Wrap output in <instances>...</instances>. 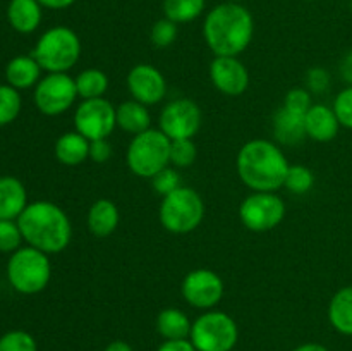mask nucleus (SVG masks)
Returning <instances> with one entry per match:
<instances>
[{
  "label": "nucleus",
  "instance_id": "1",
  "mask_svg": "<svg viewBox=\"0 0 352 351\" xmlns=\"http://www.w3.org/2000/svg\"><path fill=\"white\" fill-rule=\"evenodd\" d=\"M253 36L254 19L243 3H219L205 16L203 38L215 57H239Z\"/></svg>",
  "mask_w": 352,
  "mask_h": 351
},
{
  "label": "nucleus",
  "instance_id": "2",
  "mask_svg": "<svg viewBox=\"0 0 352 351\" xmlns=\"http://www.w3.org/2000/svg\"><path fill=\"white\" fill-rule=\"evenodd\" d=\"M289 160L284 150L270 140H250L236 158L237 176L251 191H278L284 188Z\"/></svg>",
  "mask_w": 352,
  "mask_h": 351
},
{
  "label": "nucleus",
  "instance_id": "3",
  "mask_svg": "<svg viewBox=\"0 0 352 351\" xmlns=\"http://www.w3.org/2000/svg\"><path fill=\"white\" fill-rule=\"evenodd\" d=\"M17 224L24 241L47 255L60 253L72 240V224L69 215L57 203L47 200L28 203Z\"/></svg>",
  "mask_w": 352,
  "mask_h": 351
},
{
  "label": "nucleus",
  "instance_id": "4",
  "mask_svg": "<svg viewBox=\"0 0 352 351\" xmlns=\"http://www.w3.org/2000/svg\"><path fill=\"white\" fill-rule=\"evenodd\" d=\"M81 38L67 26L45 31L34 45L33 57L47 72H69L81 58Z\"/></svg>",
  "mask_w": 352,
  "mask_h": 351
},
{
  "label": "nucleus",
  "instance_id": "5",
  "mask_svg": "<svg viewBox=\"0 0 352 351\" xmlns=\"http://www.w3.org/2000/svg\"><path fill=\"white\" fill-rule=\"evenodd\" d=\"M170 143L167 134L157 127L133 136L127 145L126 162L134 176L151 179L155 174L170 165Z\"/></svg>",
  "mask_w": 352,
  "mask_h": 351
},
{
  "label": "nucleus",
  "instance_id": "6",
  "mask_svg": "<svg viewBox=\"0 0 352 351\" xmlns=\"http://www.w3.org/2000/svg\"><path fill=\"white\" fill-rule=\"evenodd\" d=\"M158 217L164 229L170 234H189L205 219V202L196 189L181 186L162 198Z\"/></svg>",
  "mask_w": 352,
  "mask_h": 351
},
{
  "label": "nucleus",
  "instance_id": "7",
  "mask_svg": "<svg viewBox=\"0 0 352 351\" xmlns=\"http://www.w3.org/2000/svg\"><path fill=\"white\" fill-rule=\"evenodd\" d=\"M7 279L21 295L41 292L52 279L50 258L30 244L19 248L7 262Z\"/></svg>",
  "mask_w": 352,
  "mask_h": 351
},
{
  "label": "nucleus",
  "instance_id": "8",
  "mask_svg": "<svg viewBox=\"0 0 352 351\" xmlns=\"http://www.w3.org/2000/svg\"><path fill=\"white\" fill-rule=\"evenodd\" d=\"M239 339L237 323L229 313L206 310L192 322L189 341L196 351H232Z\"/></svg>",
  "mask_w": 352,
  "mask_h": 351
},
{
  "label": "nucleus",
  "instance_id": "9",
  "mask_svg": "<svg viewBox=\"0 0 352 351\" xmlns=\"http://www.w3.org/2000/svg\"><path fill=\"white\" fill-rule=\"evenodd\" d=\"M287 206L277 191H251L239 205V219L251 233H268L280 226Z\"/></svg>",
  "mask_w": 352,
  "mask_h": 351
},
{
  "label": "nucleus",
  "instance_id": "10",
  "mask_svg": "<svg viewBox=\"0 0 352 351\" xmlns=\"http://www.w3.org/2000/svg\"><path fill=\"white\" fill-rule=\"evenodd\" d=\"M34 105L45 116H60L67 112L79 98L74 78L67 72H48L34 86Z\"/></svg>",
  "mask_w": 352,
  "mask_h": 351
},
{
  "label": "nucleus",
  "instance_id": "11",
  "mask_svg": "<svg viewBox=\"0 0 352 351\" xmlns=\"http://www.w3.org/2000/svg\"><path fill=\"white\" fill-rule=\"evenodd\" d=\"M117 127L116 105L103 98L81 100L74 110V129L89 141L109 140Z\"/></svg>",
  "mask_w": 352,
  "mask_h": 351
},
{
  "label": "nucleus",
  "instance_id": "12",
  "mask_svg": "<svg viewBox=\"0 0 352 351\" xmlns=\"http://www.w3.org/2000/svg\"><path fill=\"white\" fill-rule=\"evenodd\" d=\"M203 124V112L191 98H175L162 109L158 129L164 131L170 141L192 140Z\"/></svg>",
  "mask_w": 352,
  "mask_h": 351
},
{
  "label": "nucleus",
  "instance_id": "13",
  "mask_svg": "<svg viewBox=\"0 0 352 351\" xmlns=\"http://www.w3.org/2000/svg\"><path fill=\"white\" fill-rule=\"evenodd\" d=\"M222 277L212 268H195L181 282V295L188 305L198 310H213L223 298Z\"/></svg>",
  "mask_w": 352,
  "mask_h": 351
},
{
  "label": "nucleus",
  "instance_id": "14",
  "mask_svg": "<svg viewBox=\"0 0 352 351\" xmlns=\"http://www.w3.org/2000/svg\"><path fill=\"white\" fill-rule=\"evenodd\" d=\"M127 89L131 98L151 107L160 103L167 95V81L158 67L151 64H136L127 72Z\"/></svg>",
  "mask_w": 352,
  "mask_h": 351
},
{
  "label": "nucleus",
  "instance_id": "15",
  "mask_svg": "<svg viewBox=\"0 0 352 351\" xmlns=\"http://www.w3.org/2000/svg\"><path fill=\"white\" fill-rule=\"evenodd\" d=\"M210 81L226 96H241L250 88V71L239 57H215L210 64Z\"/></svg>",
  "mask_w": 352,
  "mask_h": 351
},
{
  "label": "nucleus",
  "instance_id": "16",
  "mask_svg": "<svg viewBox=\"0 0 352 351\" xmlns=\"http://www.w3.org/2000/svg\"><path fill=\"white\" fill-rule=\"evenodd\" d=\"M305 129L306 138H311L318 143H329L339 134L340 123L332 107L325 103H313L305 116Z\"/></svg>",
  "mask_w": 352,
  "mask_h": 351
},
{
  "label": "nucleus",
  "instance_id": "17",
  "mask_svg": "<svg viewBox=\"0 0 352 351\" xmlns=\"http://www.w3.org/2000/svg\"><path fill=\"white\" fill-rule=\"evenodd\" d=\"M120 222L119 206L109 198H100L91 203L86 215L88 231L96 237H109L117 231Z\"/></svg>",
  "mask_w": 352,
  "mask_h": 351
},
{
  "label": "nucleus",
  "instance_id": "18",
  "mask_svg": "<svg viewBox=\"0 0 352 351\" xmlns=\"http://www.w3.org/2000/svg\"><path fill=\"white\" fill-rule=\"evenodd\" d=\"M28 206V193L23 182L12 176L0 178V219H19Z\"/></svg>",
  "mask_w": 352,
  "mask_h": 351
},
{
  "label": "nucleus",
  "instance_id": "19",
  "mask_svg": "<svg viewBox=\"0 0 352 351\" xmlns=\"http://www.w3.org/2000/svg\"><path fill=\"white\" fill-rule=\"evenodd\" d=\"M43 7L38 0H10L7 6V21L21 34H30L41 24Z\"/></svg>",
  "mask_w": 352,
  "mask_h": 351
},
{
  "label": "nucleus",
  "instance_id": "20",
  "mask_svg": "<svg viewBox=\"0 0 352 351\" xmlns=\"http://www.w3.org/2000/svg\"><path fill=\"white\" fill-rule=\"evenodd\" d=\"M89 143L91 141L86 140L76 129L67 131L55 141V157L62 165H67V167L81 165L89 158Z\"/></svg>",
  "mask_w": 352,
  "mask_h": 351
},
{
  "label": "nucleus",
  "instance_id": "21",
  "mask_svg": "<svg viewBox=\"0 0 352 351\" xmlns=\"http://www.w3.org/2000/svg\"><path fill=\"white\" fill-rule=\"evenodd\" d=\"M41 65L33 55H17L6 67V79L12 88L28 89L41 79Z\"/></svg>",
  "mask_w": 352,
  "mask_h": 351
},
{
  "label": "nucleus",
  "instance_id": "22",
  "mask_svg": "<svg viewBox=\"0 0 352 351\" xmlns=\"http://www.w3.org/2000/svg\"><path fill=\"white\" fill-rule=\"evenodd\" d=\"M116 117L117 127L122 129L124 133L133 134V136L151 127L150 109L133 98L126 100V102L116 107Z\"/></svg>",
  "mask_w": 352,
  "mask_h": 351
},
{
  "label": "nucleus",
  "instance_id": "23",
  "mask_svg": "<svg viewBox=\"0 0 352 351\" xmlns=\"http://www.w3.org/2000/svg\"><path fill=\"white\" fill-rule=\"evenodd\" d=\"M274 134L280 145L301 143L306 138L305 117L280 107L274 116Z\"/></svg>",
  "mask_w": 352,
  "mask_h": 351
},
{
  "label": "nucleus",
  "instance_id": "24",
  "mask_svg": "<svg viewBox=\"0 0 352 351\" xmlns=\"http://www.w3.org/2000/svg\"><path fill=\"white\" fill-rule=\"evenodd\" d=\"M329 320L337 332L352 336V284L340 288L329 303Z\"/></svg>",
  "mask_w": 352,
  "mask_h": 351
},
{
  "label": "nucleus",
  "instance_id": "25",
  "mask_svg": "<svg viewBox=\"0 0 352 351\" xmlns=\"http://www.w3.org/2000/svg\"><path fill=\"white\" fill-rule=\"evenodd\" d=\"M191 327V319L179 308H165L157 317V330L165 341L189 339Z\"/></svg>",
  "mask_w": 352,
  "mask_h": 351
},
{
  "label": "nucleus",
  "instance_id": "26",
  "mask_svg": "<svg viewBox=\"0 0 352 351\" xmlns=\"http://www.w3.org/2000/svg\"><path fill=\"white\" fill-rule=\"evenodd\" d=\"M76 88H78V95L81 100H91V98H103L110 86V79L107 72L102 69L89 67L79 72L74 78Z\"/></svg>",
  "mask_w": 352,
  "mask_h": 351
},
{
  "label": "nucleus",
  "instance_id": "27",
  "mask_svg": "<svg viewBox=\"0 0 352 351\" xmlns=\"http://www.w3.org/2000/svg\"><path fill=\"white\" fill-rule=\"evenodd\" d=\"M206 0H164L162 10L164 17L175 24H186L196 21L205 12Z\"/></svg>",
  "mask_w": 352,
  "mask_h": 351
},
{
  "label": "nucleus",
  "instance_id": "28",
  "mask_svg": "<svg viewBox=\"0 0 352 351\" xmlns=\"http://www.w3.org/2000/svg\"><path fill=\"white\" fill-rule=\"evenodd\" d=\"M315 186V174L309 167L301 164L289 165L287 176H285L284 188L292 195H306Z\"/></svg>",
  "mask_w": 352,
  "mask_h": 351
},
{
  "label": "nucleus",
  "instance_id": "29",
  "mask_svg": "<svg viewBox=\"0 0 352 351\" xmlns=\"http://www.w3.org/2000/svg\"><path fill=\"white\" fill-rule=\"evenodd\" d=\"M19 89L12 88L10 85H0V126L14 123L21 112Z\"/></svg>",
  "mask_w": 352,
  "mask_h": 351
},
{
  "label": "nucleus",
  "instance_id": "30",
  "mask_svg": "<svg viewBox=\"0 0 352 351\" xmlns=\"http://www.w3.org/2000/svg\"><path fill=\"white\" fill-rule=\"evenodd\" d=\"M196 155V145L192 140H174L170 143V165L177 169L189 167L195 164Z\"/></svg>",
  "mask_w": 352,
  "mask_h": 351
},
{
  "label": "nucleus",
  "instance_id": "31",
  "mask_svg": "<svg viewBox=\"0 0 352 351\" xmlns=\"http://www.w3.org/2000/svg\"><path fill=\"white\" fill-rule=\"evenodd\" d=\"M177 24L174 21L167 19V17H162L151 26L150 40L157 48H167L177 40Z\"/></svg>",
  "mask_w": 352,
  "mask_h": 351
},
{
  "label": "nucleus",
  "instance_id": "32",
  "mask_svg": "<svg viewBox=\"0 0 352 351\" xmlns=\"http://www.w3.org/2000/svg\"><path fill=\"white\" fill-rule=\"evenodd\" d=\"M0 351H38V344L26 330H10L0 337Z\"/></svg>",
  "mask_w": 352,
  "mask_h": 351
},
{
  "label": "nucleus",
  "instance_id": "33",
  "mask_svg": "<svg viewBox=\"0 0 352 351\" xmlns=\"http://www.w3.org/2000/svg\"><path fill=\"white\" fill-rule=\"evenodd\" d=\"M150 181L151 184H153L155 191H157L162 198L170 195L172 191H175V189L182 186L181 174H179L177 167H170V165L165 167L164 171L158 172V174H155Z\"/></svg>",
  "mask_w": 352,
  "mask_h": 351
},
{
  "label": "nucleus",
  "instance_id": "34",
  "mask_svg": "<svg viewBox=\"0 0 352 351\" xmlns=\"http://www.w3.org/2000/svg\"><path fill=\"white\" fill-rule=\"evenodd\" d=\"M23 233L19 229V224L14 220L0 219V251H16L21 248V241H23Z\"/></svg>",
  "mask_w": 352,
  "mask_h": 351
},
{
  "label": "nucleus",
  "instance_id": "35",
  "mask_svg": "<svg viewBox=\"0 0 352 351\" xmlns=\"http://www.w3.org/2000/svg\"><path fill=\"white\" fill-rule=\"evenodd\" d=\"M282 107H285L291 112L298 114V116L305 117L306 112L313 107V96L308 89L298 86V88H292L285 93L284 105Z\"/></svg>",
  "mask_w": 352,
  "mask_h": 351
},
{
  "label": "nucleus",
  "instance_id": "36",
  "mask_svg": "<svg viewBox=\"0 0 352 351\" xmlns=\"http://www.w3.org/2000/svg\"><path fill=\"white\" fill-rule=\"evenodd\" d=\"M332 109L339 119L340 126L352 129V85L337 93Z\"/></svg>",
  "mask_w": 352,
  "mask_h": 351
},
{
  "label": "nucleus",
  "instance_id": "37",
  "mask_svg": "<svg viewBox=\"0 0 352 351\" xmlns=\"http://www.w3.org/2000/svg\"><path fill=\"white\" fill-rule=\"evenodd\" d=\"M330 86V74L323 67H311L306 72V89L311 95H322L329 89Z\"/></svg>",
  "mask_w": 352,
  "mask_h": 351
},
{
  "label": "nucleus",
  "instance_id": "38",
  "mask_svg": "<svg viewBox=\"0 0 352 351\" xmlns=\"http://www.w3.org/2000/svg\"><path fill=\"white\" fill-rule=\"evenodd\" d=\"M112 157V145L109 140H96L89 143V158L96 164H105Z\"/></svg>",
  "mask_w": 352,
  "mask_h": 351
},
{
  "label": "nucleus",
  "instance_id": "39",
  "mask_svg": "<svg viewBox=\"0 0 352 351\" xmlns=\"http://www.w3.org/2000/svg\"><path fill=\"white\" fill-rule=\"evenodd\" d=\"M157 351H196V348L189 339H172L164 341Z\"/></svg>",
  "mask_w": 352,
  "mask_h": 351
},
{
  "label": "nucleus",
  "instance_id": "40",
  "mask_svg": "<svg viewBox=\"0 0 352 351\" xmlns=\"http://www.w3.org/2000/svg\"><path fill=\"white\" fill-rule=\"evenodd\" d=\"M340 76L344 78V81L352 85V50L347 52L340 62Z\"/></svg>",
  "mask_w": 352,
  "mask_h": 351
},
{
  "label": "nucleus",
  "instance_id": "41",
  "mask_svg": "<svg viewBox=\"0 0 352 351\" xmlns=\"http://www.w3.org/2000/svg\"><path fill=\"white\" fill-rule=\"evenodd\" d=\"M41 7L45 9H52V10H62V9H69L71 6H74L76 0H38Z\"/></svg>",
  "mask_w": 352,
  "mask_h": 351
},
{
  "label": "nucleus",
  "instance_id": "42",
  "mask_svg": "<svg viewBox=\"0 0 352 351\" xmlns=\"http://www.w3.org/2000/svg\"><path fill=\"white\" fill-rule=\"evenodd\" d=\"M103 351H134V350L129 343L117 339V341H112V343H110Z\"/></svg>",
  "mask_w": 352,
  "mask_h": 351
},
{
  "label": "nucleus",
  "instance_id": "43",
  "mask_svg": "<svg viewBox=\"0 0 352 351\" xmlns=\"http://www.w3.org/2000/svg\"><path fill=\"white\" fill-rule=\"evenodd\" d=\"M294 351H330L329 348H325L323 344H318V343H305L301 344V346L296 348Z\"/></svg>",
  "mask_w": 352,
  "mask_h": 351
},
{
  "label": "nucleus",
  "instance_id": "44",
  "mask_svg": "<svg viewBox=\"0 0 352 351\" xmlns=\"http://www.w3.org/2000/svg\"><path fill=\"white\" fill-rule=\"evenodd\" d=\"M226 2H236V3H241L243 0H226Z\"/></svg>",
  "mask_w": 352,
  "mask_h": 351
},
{
  "label": "nucleus",
  "instance_id": "45",
  "mask_svg": "<svg viewBox=\"0 0 352 351\" xmlns=\"http://www.w3.org/2000/svg\"><path fill=\"white\" fill-rule=\"evenodd\" d=\"M351 10H352V0H351Z\"/></svg>",
  "mask_w": 352,
  "mask_h": 351
}]
</instances>
